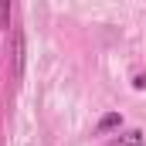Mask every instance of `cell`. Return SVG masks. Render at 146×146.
I'll use <instances>...</instances> for the list:
<instances>
[{"mask_svg":"<svg viewBox=\"0 0 146 146\" xmlns=\"http://www.w3.org/2000/svg\"><path fill=\"white\" fill-rule=\"evenodd\" d=\"M24 54H27V48H24V31L17 27V31H14V54H10V58H14V75H17V78L24 75Z\"/></svg>","mask_w":146,"mask_h":146,"instance_id":"1","label":"cell"},{"mask_svg":"<svg viewBox=\"0 0 146 146\" xmlns=\"http://www.w3.org/2000/svg\"><path fill=\"white\" fill-rule=\"evenodd\" d=\"M122 119H119V112H109V115H102L99 119V133H109V129H115Z\"/></svg>","mask_w":146,"mask_h":146,"instance_id":"2","label":"cell"},{"mask_svg":"<svg viewBox=\"0 0 146 146\" xmlns=\"http://www.w3.org/2000/svg\"><path fill=\"white\" fill-rule=\"evenodd\" d=\"M139 139H143V133H139V129H133V133H126V136H122V143H129V146H139Z\"/></svg>","mask_w":146,"mask_h":146,"instance_id":"3","label":"cell"},{"mask_svg":"<svg viewBox=\"0 0 146 146\" xmlns=\"http://www.w3.org/2000/svg\"><path fill=\"white\" fill-rule=\"evenodd\" d=\"M0 17H3V27H10V3L0 7Z\"/></svg>","mask_w":146,"mask_h":146,"instance_id":"4","label":"cell"}]
</instances>
